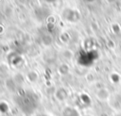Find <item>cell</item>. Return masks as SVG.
<instances>
[{
    "label": "cell",
    "mask_w": 121,
    "mask_h": 116,
    "mask_svg": "<svg viewBox=\"0 0 121 116\" xmlns=\"http://www.w3.org/2000/svg\"><path fill=\"white\" fill-rule=\"evenodd\" d=\"M41 116H45V115H41Z\"/></svg>",
    "instance_id": "6da1fadb"
}]
</instances>
